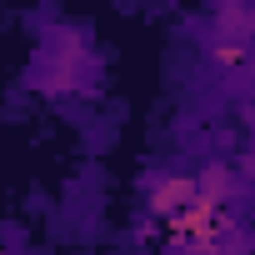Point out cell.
<instances>
[{
    "label": "cell",
    "mask_w": 255,
    "mask_h": 255,
    "mask_svg": "<svg viewBox=\"0 0 255 255\" xmlns=\"http://www.w3.org/2000/svg\"><path fill=\"white\" fill-rule=\"evenodd\" d=\"M155 215H180V210H190L195 205V175H165V180H155V190H150V200H145Z\"/></svg>",
    "instance_id": "cell-1"
},
{
    "label": "cell",
    "mask_w": 255,
    "mask_h": 255,
    "mask_svg": "<svg viewBox=\"0 0 255 255\" xmlns=\"http://www.w3.org/2000/svg\"><path fill=\"white\" fill-rule=\"evenodd\" d=\"M215 30H220V40L245 45V40H255V10L250 5H220L215 10Z\"/></svg>",
    "instance_id": "cell-2"
},
{
    "label": "cell",
    "mask_w": 255,
    "mask_h": 255,
    "mask_svg": "<svg viewBox=\"0 0 255 255\" xmlns=\"http://www.w3.org/2000/svg\"><path fill=\"white\" fill-rule=\"evenodd\" d=\"M230 190H235V170L220 165V160H210V165L195 175V200H205V205H220Z\"/></svg>",
    "instance_id": "cell-3"
},
{
    "label": "cell",
    "mask_w": 255,
    "mask_h": 255,
    "mask_svg": "<svg viewBox=\"0 0 255 255\" xmlns=\"http://www.w3.org/2000/svg\"><path fill=\"white\" fill-rule=\"evenodd\" d=\"M215 255H250V240H245V235H230V240L215 245Z\"/></svg>",
    "instance_id": "cell-4"
},
{
    "label": "cell",
    "mask_w": 255,
    "mask_h": 255,
    "mask_svg": "<svg viewBox=\"0 0 255 255\" xmlns=\"http://www.w3.org/2000/svg\"><path fill=\"white\" fill-rule=\"evenodd\" d=\"M240 170H245V175L255 180V155H240Z\"/></svg>",
    "instance_id": "cell-5"
},
{
    "label": "cell",
    "mask_w": 255,
    "mask_h": 255,
    "mask_svg": "<svg viewBox=\"0 0 255 255\" xmlns=\"http://www.w3.org/2000/svg\"><path fill=\"white\" fill-rule=\"evenodd\" d=\"M240 115H245V125H255V105H245V110H240Z\"/></svg>",
    "instance_id": "cell-6"
}]
</instances>
